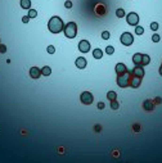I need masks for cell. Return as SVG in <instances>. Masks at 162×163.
Segmentation results:
<instances>
[{
    "label": "cell",
    "mask_w": 162,
    "mask_h": 163,
    "mask_svg": "<svg viewBox=\"0 0 162 163\" xmlns=\"http://www.w3.org/2000/svg\"><path fill=\"white\" fill-rule=\"evenodd\" d=\"M152 40H153V42H158V41H160V35L154 34V35L152 36Z\"/></svg>",
    "instance_id": "f1b7e54d"
},
{
    "label": "cell",
    "mask_w": 162,
    "mask_h": 163,
    "mask_svg": "<svg viewBox=\"0 0 162 163\" xmlns=\"http://www.w3.org/2000/svg\"><path fill=\"white\" fill-rule=\"evenodd\" d=\"M79 50H80L81 53H87V51L90 50V42L87 41V40H81V41L79 42Z\"/></svg>",
    "instance_id": "52a82bcc"
},
{
    "label": "cell",
    "mask_w": 162,
    "mask_h": 163,
    "mask_svg": "<svg viewBox=\"0 0 162 163\" xmlns=\"http://www.w3.org/2000/svg\"><path fill=\"white\" fill-rule=\"evenodd\" d=\"M93 57H94L95 59H102L103 51H102L100 49H94V50H93Z\"/></svg>",
    "instance_id": "e0dca14e"
},
{
    "label": "cell",
    "mask_w": 162,
    "mask_h": 163,
    "mask_svg": "<svg viewBox=\"0 0 162 163\" xmlns=\"http://www.w3.org/2000/svg\"><path fill=\"white\" fill-rule=\"evenodd\" d=\"M76 67L80 69H84L85 67H86V59L84 58V57H80V58L76 59Z\"/></svg>",
    "instance_id": "7c38bea8"
},
{
    "label": "cell",
    "mask_w": 162,
    "mask_h": 163,
    "mask_svg": "<svg viewBox=\"0 0 162 163\" xmlns=\"http://www.w3.org/2000/svg\"><path fill=\"white\" fill-rule=\"evenodd\" d=\"M109 36H111V35H109L108 31H103V32H102V39H103V40H108Z\"/></svg>",
    "instance_id": "484cf974"
},
{
    "label": "cell",
    "mask_w": 162,
    "mask_h": 163,
    "mask_svg": "<svg viewBox=\"0 0 162 163\" xmlns=\"http://www.w3.org/2000/svg\"><path fill=\"white\" fill-rule=\"evenodd\" d=\"M116 15L119 18H122V17H125V10L122 9V8H119V9L116 10Z\"/></svg>",
    "instance_id": "44dd1931"
},
{
    "label": "cell",
    "mask_w": 162,
    "mask_h": 163,
    "mask_svg": "<svg viewBox=\"0 0 162 163\" xmlns=\"http://www.w3.org/2000/svg\"><path fill=\"white\" fill-rule=\"evenodd\" d=\"M126 21H127V23L130 24V26H138V23H139V15L136 14V13L131 12V13H129V14H127Z\"/></svg>",
    "instance_id": "8992f818"
},
{
    "label": "cell",
    "mask_w": 162,
    "mask_h": 163,
    "mask_svg": "<svg viewBox=\"0 0 162 163\" xmlns=\"http://www.w3.org/2000/svg\"><path fill=\"white\" fill-rule=\"evenodd\" d=\"M119 107H120V104L116 102V100H111V108L112 109L116 110V109H119Z\"/></svg>",
    "instance_id": "cb8c5ba5"
},
{
    "label": "cell",
    "mask_w": 162,
    "mask_h": 163,
    "mask_svg": "<svg viewBox=\"0 0 162 163\" xmlns=\"http://www.w3.org/2000/svg\"><path fill=\"white\" fill-rule=\"evenodd\" d=\"M153 102H154V104H161V103H162V99H161L160 96H158V98H156Z\"/></svg>",
    "instance_id": "836d02e7"
},
{
    "label": "cell",
    "mask_w": 162,
    "mask_h": 163,
    "mask_svg": "<svg viewBox=\"0 0 162 163\" xmlns=\"http://www.w3.org/2000/svg\"><path fill=\"white\" fill-rule=\"evenodd\" d=\"M63 31H64L66 37H68V39H75L76 35H77V26H76L75 22H68L64 26Z\"/></svg>",
    "instance_id": "7a4b0ae2"
},
{
    "label": "cell",
    "mask_w": 162,
    "mask_h": 163,
    "mask_svg": "<svg viewBox=\"0 0 162 163\" xmlns=\"http://www.w3.org/2000/svg\"><path fill=\"white\" fill-rule=\"evenodd\" d=\"M40 75H41V69L40 68H37V67H31L30 68V77H32V78H39L40 77Z\"/></svg>",
    "instance_id": "8fae6325"
},
{
    "label": "cell",
    "mask_w": 162,
    "mask_h": 163,
    "mask_svg": "<svg viewBox=\"0 0 162 163\" xmlns=\"http://www.w3.org/2000/svg\"><path fill=\"white\" fill-rule=\"evenodd\" d=\"M130 73L133 76H136V77H140V78H143V77H144V75H145L144 69H143V66H135V68L131 71Z\"/></svg>",
    "instance_id": "ba28073f"
},
{
    "label": "cell",
    "mask_w": 162,
    "mask_h": 163,
    "mask_svg": "<svg viewBox=\"0 0 162 163\" xmlns=\"http://www.w3.org/2000/svg\"><path fill=\"white\" fill-rule=\"evenodd\" d=\"M133 129H134V131H135V132H139V131H140V126H139V125H134Z\"/></svg>",
    "instance_id": "1f68e13d"
},
{
    "label": "cell",
    "mask_w": 162,
    "mask_h": 163,
    "mask_svg": "<svg viewBox=\"0 0 162 163\" xmlns=\"http://www.w3.org/2000/svg\"><path fill=\"white\" fill-rule=\"evenodd\" d=\"M142 59H143V54H140V53L134 54L133 62H134V64H135V66H142Z\"/></svg>",
    "instance_id": "4fadbf2b"
},
{
    "label": "cell",
    "mask_w": 162,
    "mask_h": 163,
    "mask_svg": "<svg viewBox=\"0 0 162 163\" xmlns=\"http://www.w3.org/2000/svg\"><path fill=\"white\" fill-rule=\"evenodd\" d=\"M98 108H99V109H104V103L103 102L98 103Z\"/></svg>",
    "instance_id": "e575fe53"
},
{
    "label": "cell",
    "mask_w": 162,
    "mask_h": 163,
    "mask_svg": "<svg viewBox=\"0 0 162 163\" xmlns=\"http://www.w3.org/2000/svg\"><path fill=\"white\" fill-rule=\"evenodd\" d=\"M154 102L153 100H150V99H147L144 103H143V109L144 110H147V112H152L153 109H154Z\"/></svg>",
    "instance_id": "9c48e42d"
},
{
    "label": "cell",
    "mask_w": 162,
    "mask_h": 163,
    "mask_svg": "<svg viewBox=\"0 0 162 163\" xmlns=\"http://www.w3.org/2000/svg\"><path fill=\"white\" fill-rule=\"evenodd\" d=\"M120 40H121L122 45H125V46H130L134 42V37L130 32H123L121 35V37H120Z\"/></svg>",
    "instance_id": "277c9868"
},
{
    "label": "cell",
    "mask_w": 162,
    "mask_h": 163,
    "mask_svg": "<svg viewBox=\"0 0 162 163\" xmlns=\"http://www.w3.org/2000/svg\"><path fill=\"white\" fill-rule=\"evenodd\" d=\"M116 96H117V94L115 93V91H108V93H107V98H108L109 100H116Z\"/></svg>",
    "instance_id": "ffe728a7"
},
{
    "label": "cell",
    "mask_w": 162,
    "mask_h": 163,
    "mask_svg": "<svg viewBox=\"0 0 162 163\" xmlns=\"http://www.w3.org/2000/svg\"><path fill=\"white\" fill-rule=\"evenodd\" d=\"M50 73H51V68H50V67L45 66V67L41 68V75H43V76H50Z\"/></svg>",
    "instance_id": "ac0fdd59"
},
{
    "label": "cell",
    "mask_w": 162,
    "mask_h": 163,
    "mask_svg": "<svg viewBox=\"0 0 162 163\" xmlns=\"http://www.w3.org/2000/svg\"><path fill=\"white\" fill-rule=\"evenodd\" d=\"M106 53L109 54V55H112V54L115 53V48H113V46H107V48H106Z\"/></svg>",
    "instance_id": "d4e9b609"
},
{
    "label": "cell",
    "mask_w": 162,
    "mask_h": 163,
    "mask_svg": "<svg viewBox=\"0 0 162 163\" xmlns=\"http://www.w3.org/2000/svg\"><path fill=\"white\" fill-rule=\"evenodd\" d=\"M116 73L117 75H121V73H123V72H126L127 71V68H126V66L123 63H117L116 64Z\"/></svg>",
    "instance_id": "5bb4252c"
},
{
    "label": "cell",
    "mask_w": 162,
    "mask_h": 163,
    "mask_svg": "<svg viewBox=\"0 0 162 163\" xmlns=\"http://www.w3.org/2000/svg\"><path fill=\"white\" fill-rule=\"evenodd\" d=\"M28 21H30V17H28V15H24V17H22V22H23V23H27Z\"/></svg>",
    "instance_id": "d6a6232c"
},
{
    "label": "cell",
    "mask_w": 162,
    "mask_h": 163,
    "mask_svg": "<svg viewBox=\"0 0 162 163\" xmlns=\"http://www.w3.org/2000/svg\"><path fill=\"white\" fill-rule=\"evenodd\" d=\"M37 15V12L35 9H28V17L30 18H35Z\"/></svg>",
    "instance_id": "603a6c76"
},
{
    "label": "cell",
    "mask_w": 162,
    "mask_h": 163,
    "mask_svg": "<svg viewBox=\"0 0 162 163\" xmlns=\"http://www.w3.org/2000/svg\"><path fill=\"white\" fill-rule=\"evenodd\" d=\"M21 8L22 9H30L31 7V0H21Z\"/></svg>",
    "instance_id": "2e32d148"
},
{
    "label": "cell",
    "mask_w": 162,
    "mask_h": 163,
    "mask_svg": "<svg viewBox=\"0 0 162 163\" xmlns=\"http://www.w3.org/2000/svg\"><path fill=\"white\" fill-rule=\"evenodd\" d=\"M130 78H131V73L126 71V72L117 76V85L120 87H127V86H130Z\"/></svg>",
    "instance_id": "3957f363"
},
{
    "label": "cell",
    "mask_w": 162,
    "mask_h": 163,
    "mask_svg": "<svg viewBox=\"0 0 162 163\" xmlns=\"http://www.w3.org/2000/svg\"><path fill=\"white\" fill-rule=\"evenodd\" d=\"M135 34L136 35H143L144 34V28H143L142 26H136L135 27Z\"/></svg>",
    "instance_id": "7402d4cb"
},
{
    "label": "cell",
    "mask_w": 162,
    "mask_h": 163,
    "mask_svg": "<svg viewBox=\"0 0 162 163\" xmlns=\"http://www.w3.org/2000/svg\"><path fill=\"white\" fill-rule=\"evenodd\" d=\"M149 62H150V58H149V55H147V54H143L142 66H147V64H149Z\"/></svg>",
    "instance_id": "d6986e66"
},
{
    "label": "cell",
    "mask_w": 162,
    "mask_h": 163,
    "mask_svg": "<svg viewBox=\"0 0 162 163\" xmlns=\"http://www.w3.org/2000/svg\"><path fill=\"white\" fill-rule=\"evenodd\" d=\"M160 75L162 76V64H161V67H160Z\"/></svg>",
    "instance_id": "d590c367"
},
{
    "label": "cell",
    "mask_w": 162,
    "mask_h": 163,
    "mask_svg": "<svg viewBox=\"0 0 162 163\" xmlns=\"http://www.w3.org/2000/svg\"><path fill=\"white\" fill-rule=\"evenodd\" d=\"M5 51H7V46H5V45H3V44H0V53L4 54Z\"/></svg>",
    "instance_id": "f546056e"
},
{
    "label": "cell",
    "mask_w": 162,
    "mask_h": 163,
    "mask_svg": "<svg viewBox=\"0 0 162 163\" xmlns=\"http://www.w3.org/2000/svg\"><path fill=\"white\" fill-rule=\"evenodd\" d=\"M64 7H66V8H68V9H70V8H72V1L67 0V1L64 3Z\"/></svg>",
    "instance_id": "4dcf8cb0"
},
{
    "label": "cell",
    "mask_w": 162,
    "mask_h": 163,
    "mask_svg": "<svg viewBox=\"0 0 162 163\" xmlns=\"http://www.w3.org/2000/svg\"><path fill=\"white\" fill-rule=\"evenodd\" d=\"M48 28H49V31H50L51 34H59L61 31H63L64 24H63V21L61 19V18L57 17V15H54V17H51L50 19H49Z\"/></svg>",
    "instance_id": "6da1fadb"
},
{
    "label": "cell",
    "mask_w": 162,
    "mask_h": 163,
    "mask_svg": "<svg viewBox=\"0 0 162 163\" xmlns=\"http://www.w3.org/2000/svg\"><path fill=\"white\" fill-rule=\"evenodd\" d=\"M80 100H81L82 104L89 105V104H91V103H93L94 96H93V94L90 93V91H84V93L80 95Z\"/></svg>",
    "instance_id": "5b68a950"
},
{
    "label": "cell",
    "mask_w": 162,
    "mask_h": 163,
    "mask_svg": "<svg viewBox=\"0 0 162 163\" xmlns=\"http://www.w3.org/2000/svg\"><path fill=\"white\" fill-rule=\"evenodd\" d=\"M46 51H48L49 54H54L55 53V48H54L53 45H49V46L46 48Z\"/></svg>",
    "instance_id": "4316f807"
},
{
    "label": "cell",
    "mask_w": 162,
    "mask_h": 163,
    "mask_svg": "<svg viewBox=\"0 0 162 163\" xmlns=\"http://www.w3.org/2000/svg\"><path fill=\"white\" fill-rule=\"evenodd\" d=\"M140 83H142V78L140 77H136V76L131 75V78H130V86H131V87L136 89V87L140 86Z\"/></svg>",
    "instance_id": "30bf717a"
},
{
    "label": "cell",
    "mask_w": 162,
    "mask_h": 163,
    "mask_svg": "<svg viewBox=\"0 0 162 163\" xmlns=\"http://www.w3.org/2000/svg\"><path fill=\"white\" fill-rule=\"evenodd\" d=\"M150 30H152V31H157L158 30V23L157 22H152L150 23Z\"/></svg>",
    "instance_id": "83f0119b"
},
{
    "label": "cell",
    "mask_w": 162,
    "mask_h": 163,
    "mask_svg": "<svg viewBox=\"0 0 162 163\" xmlns=\"http://www.w3.org/2000/svg\"><path fill=\"white\" fill-rule=\"evenodd\" d=\"M95 13H97L98 15H103L104 13H106V8H104V5L98 4L97 7H95Z\"/></svg>",
    "instance_id": "9a60e30c"
}]
</instances>
